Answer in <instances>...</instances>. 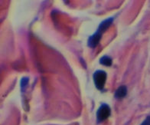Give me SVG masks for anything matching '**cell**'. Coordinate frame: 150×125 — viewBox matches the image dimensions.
<instances>
[{
	"instance_id": "obj_8",
	"label": "cell",
	"mask_w": 150,
	"mask_h": 125,
	"mask_svg": "<svg viewBox=\"0 0 150 125\" xmlns=\"http://www.w3.org/2000/svg\"><path fill=\"white\" fill-rule=\"evenodd\" d=\"M140 125H150V116H148Z\"/></svg>"
},
{
	"instance_id": "obj_6",
	"label": "cell",
	"mask_w": 150,
	"mask_h": 125,
	"mask_svg": "<svg viewBox=\"0 0 150 125\" xmlns=\"http://www.w3.org/2000/svg\"><path fill=\"white\" fill-rule=\"evenodd\" d=\"M100 63L101 65H103L107 66V67L111 66V65H112V58H111L110 57H109V56L104 55L103 56L102 58H100Z\"/></svg>"
},
{
	"instance_id": "obj_3",
	"label": "cell",
	"mask_w": 150,
	"mask_h": 125,
	"mask_svg": "<svg viewBox=\"0 0 150 125\" xmlns=\"http://www.w3.org/2000/svg\"><path fill=\"white\" fill-rule=\"evenodd\" d=\"M102 35L103 34H101L100 32L97 31L93 35H92V36L89 37L88 41H87V45L89 46L90 48H96L97 45L99 44V42H100V41Z\"/></svg>"
},
{
	"instance_id": "obj_5",
	"label": "cell",
	"mask_w": 150,
	"mask_h": 125,
	"mask_svg": "<svg viewBox=\"0 0 150 125\" xmlns=\"http://www.w3.org/2000/svg\"><path fill=\"white\" fill-rule=\"evenodd\" d=\"M127 94V87L125 85H122L120 87H118V89L116 91L114 94L115 98L117 99H122L123 97H125Z\"/></svg>"
},
{
	"instance_id": "obj_2",
	"label": "cell",
	"mask_w": 150,
	"mask_h": 125,
	"mask_svg": "<svg viewBox=\"0 0 150 125\" xmlns=\"http://www.w3.org/2000/svg\"><path fill=\"white\" fill-rule=\"evenodd\" d=\"M111 114L110 107L106 104H103L100 107H99L97 112V119L98 123L103 122L105 120H107Z\"/></svg>"
},
{
	"instance_id": "obj_4",
	"label": "cell",
	"mask_w": 150,
	"mask_h": 125,
	"mask_svg": "<svg viewBox=\"0 0 150 125\" xmlns=\"http://www.w3.org/2000/svg\"><path fill=\"white\" fill-rule=\"evenodd\" d=\"M112 22H113V18H107V19L104 20V21H103V22L100 24L98 28H97V31L100 32L101 34H103L109 28H110V27Z\"/></svg>"
},
{
	"instance_id": "obj_1",
	"label": "cell",
	"mask_w": 150,
	"mask_h": 125,
	"mask_svg": "<svg viewBox=\"0 0 150 125\" xmlns=\"http://www.w3.org/2000/svg\"><path fill=\"white\" fill-rule=\"evenodd\" d=\"M107 75L103 70H97L93 73V79L94 85L97 89L101 91L103 89L105 84L107 82Z\"/></svg>"
},
{
	"instance_id": "obj_7",
	"label": "cell",
	"mask_w": 150,
	"mask_h": 125,
	"mask_svg": "<svg viewBox=\"0 0 150 125\" xmlns=\"http://www.w3.org/2000/svg\"><path fill=\"white\" fill-rule=\"evenodd\" d=\"M28 83V77H23L21 80V88H22V92H24V89L25 88L27 85Z\"/></svg>"
}]
</instances>
